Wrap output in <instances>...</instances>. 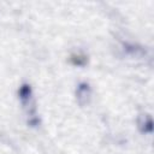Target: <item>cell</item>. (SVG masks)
Instances as JSON below:
<instances>
[{"label": "cell", "instance_id": "6da1fadb", "mask_svg": "<svg viewBox=\"0 0 154 154\" xmlns=\"http://www.w3.org/2000/svg\"><path fill=\"white\" fill-rule=\"evenodd\" d=\"M90 94H91V91H90V87L88 83L78 84L77 90H76V95H77V100L81 105H84L88 101V99L90 97Z\"/></svg>", "mask_w": 154, "mask_h": 154}, {"label": "cell", "instance_id": "7a4b0ae2", "mask_svg": "<svg viewBox=\"0 0 154 154\" xmlns=\"http://www.w3.org/2000/svg\"><path fill=\"white\" fill-rule=\"evenodd\" d=\"M18 96H19V100L22 101V103L24 106H26L31 101V97H32V89H31L30 84L23 83L18 89Z\"/></svg>", "mask_w": 154, "mask_h": 154}, {"label": "cell", "instance_id": "3957f363", "mask_svg": "<svg viewBox=\"0 0 154 154\" xmlns=\"http://www.w3.org/2000/svg\"><path fill=\"white\" fill-rule=\"evenodd\" d=\"M138 128L141 129L142 132H152V130H153V122H152V118L148 117V116L142 117V118L138 120Z\"/></svg>", "mask_w": 154, "mask_h": 154}, {"label": "cell", "instance_id": "277c9868", "mask_svg": "<svg viewBox=\"0 0 154 154\" xmlns=\"http://www.w3.org/2000/svg\"><path fill=\"white\" fill-rule=\"evenodd\" d=\"M87 57L83 54H72L71 55V63L76 66H84L87 64Z\"/></svg>", "mask_w": 154, "mask_h": 154}]
</instances>
